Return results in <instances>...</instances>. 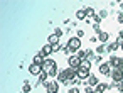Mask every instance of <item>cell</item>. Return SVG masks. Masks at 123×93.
Masks as SVG:
<instances>
[{
    "label": "cell",
    "instance_id": "1",
    "mask_svg": "<svg viewBox=\"0 0 123 93\" xmlns=\"http://www.w3.org/2000/svg\"><path fill=\"white\" fill-rule=\"evenodd\" d=\"M42 71H44V73H46L49 78L57 76V74H59V71H57V63H56L54 59L47 58V59H46V63L42 64Z\"/></svg>",
    "mask_w": 123,
    "mask_h": 93
},
{
    "label": "cell",
    "instance_id": "2",
    "mask_svg": "<svg viewBox=\"0 0 123 93\" xmlns=\"http://www.w3.org/2000/svg\"><path fill=\"white\" fill-rule=\"evenodd\" d=\"M68 47L71 49V53H78L81 49V39L79 37H71L68 41Z\"/></svg>",
    "mask_w": 123,
    "mask_h": 93
},
{
    "label": "cell",
    "instance_id": "3",
    "mask_svg": "<svg viewBox=\"0 0 123 93\" xmlns=\"http://www.w3.org/2000/svg\"><path fill=\"white\" fill-rule=\"evenodd\" d=\"M68 66L73 68V69H78V68L81 66V59H79L76 54H71V56L68 58Z\"/></svg>",
    "mask_w": 123,
    "mask_h": 93
},
{
    "label": "cell",
    "instance_id": "4",
    "mask_svg": "<svg viewBox=\"0 0 123 93\" xmlns=\"http://www.w3.org/2000/svg\"><path fill=\"white\" fill-rule=\"evenodd\" d=\"M44 86H46V91L47 93H57L59 91V83L57 81H51L49 80V81L44 83Z\"/></svg>",
    "mask_w": 123,
    "mask_h": 93
},
{
    "label": "cell",
    "instance_id": "5",
    "mask_svg": "<svg viewBox=\"0 0 123 93\" xmlns=\"http://www.w3.org/2000/svg\"><path fill=\"white\" fill-rule=\"evenodd\" d=\"M111 80H113L115 83H121V81H123V71H120L118 68L111 69Z\"/></svg>",
    "mask_w": 123,
    "mask_h": 93
},
{
    "label": "cell",
    "instance_id": "6",
    "mask_svg": "<svg viewBox=\"0 0 123 93\" xmlns=\"http://www.w3.org/2000/svg\"><path fill=\"white\" fill-rule=\"evenodd\" d=\"M110 66H111V69H115V68H120V63H121V58H118V56H115V54H111L110 56V59L106 61Z\"/></svg>",
    "mask_w": 123,
    "mask_h": 93
},
{
    "label": "cell",
    "instance_id": "7",
    "mask_svg": "<svg viewBox=\"0 0 123 93\" xmlns=\"http://www.w3.org/2000/svg\"><path fill=\"white\" fill-rule=\"evenodd\" d=\"M29 73H31L32 76H36V78H37V76L42 73V66H39V64H34V63H32V64L29 66Z\"/></svg>",
    "mask_w": 123,
    "mask_h": 93
},
{
    "label": "cell",
    "instance_id": "8",
    "mask_svg": "<svg viewBox=\"0 0 123 93\" xmlns=\"http://www.w3.org/2000/svg\"><path fill=\"white\" fill-rule=\"evenodd\" d=\"M99 73H101L103 76H111V66H110L108 63L99 64Z\"/></svg>",
    "mask_w": 123,
    "mask_h": 93
},
{
    "label": "cell",
    "instance_id": "9",
    "mask_svg": "<svg viewBox=\"0 0 123 93\" xmlns=\"http://www.w3.org/2000/svg\"><path fill=\"white\" fill-rule=\"evenodd\" d=\"M52 53H54V51H52V46H51V44H46V46H42V49H41V54H42L44 58H49Z\"/></svg>",
    "mask_w": 123,
    "mask_h": 93
},
{
    "label": "cell",
    "instance_id": "10",
    "mask_svg": "<svg viewBox=\"0 0 123 93\" xmlns=\"http://www.w3.org/2000/svg\"><path fill=\"white\" fill-rule=\"evenodd\" d=\"M59 39H61V37H59L57 34H54V32H52V34H49V37H47V44L56 46V44H59Z\"/></svg>",
    "mask_w": 123,
    "mask_h": 93
},
{
    "label": "cell",
    "instance_id": "11",
    "mask_svg": "<svg viewBox=\"0 0 123 93\" xmlns=\"http://www.w3.org/2000/svg\"><path fill=\"white\" fill-rule=\"evenodd\" d=\"M89 76H91V71H86V69H78V78H79L81 81H86Z\"/></svg>",
    "mask_w": 123,
    "mask_h": 93
},
{
    "label": "cell",
    "instance_id": "12",
    "mask_svg": "<svg viewBox=\"0 0 123 93\" xmlns=\"http://www.w3.org/2000/svg\"><path fill=\"white\" fill-rule=\"evenodd\" d=\"M46 59H47V58H44V56L39 53V54H36V56H34V64H39V66H42V64L46 63Z\"/></svg>",
    "mask_w": 123,
    "mask_h": 93
},
{
    "label": "cell",
    "instance_id": "13",
    "mask_svg": "<svg viewBox=\"0 0 123 93\" xmlns=\"http://www.w3.org/2000/svg\"><path fill=\"white\" fill-rule=\"evenodd\" d=\"M86 83H88V86H93V88H96L99 81H98V78H96L94 74H91V76H89V78L86 80Z\"/></svg>",
    "mask_w": 123,
    "mask_h": 93
},
{
    "label": "cell",
    "instance_id": "14",
    "mask_svg": "<svg viewBox=\"0 0 123 93\" xmlns=\"http://www.w3.org/2000/svg\"><path fill=\"white\" fill-rule=\"evenodd\" d=\"M108 37H110V36H108V32H105V31H101V32L98 34V41H99L101 44H106V42H108Z\"/></svg>",
    "mask_w": 123,
    "mask_h": 93
},
{
    "label": "cell",
    "instance_id": "15",
    "mask_svg": "<svg viewBox=\"0 0 123 93\" xmlns=\"http://www.w3.org/2000/svg\"><path fill=\"white\" fill-rule=\"evenodd\" d=\"M76 19H78V20H86V19H88L86 10H84V9H83V10H78V12H76Z\"/></svg>",
    "mask_w": 123,
    "mask_h": 93
},
{
    "label": "cell",
    "instance_id": "16",
    "mask_svg": "<svg viewBox=\"0 0 123 93\" xmlns=\"http://www.w3.org/2000/svg\"><path fill=\"white\" fill-rule=\"evenodd\" d=\"M120 47H121V46H120V44L115 41V42H111V44H108V46H106V51H110V53H115V51H116V49H120Z\"/></svg>",
    "mask_w": 123,
    "mask_h": 93
},
{
    "label": "cell",
    "instance_id": "17",
    "mask_svg": "<svg viewBox=\"0 0 123 93\" xmlns=\"http://www.w3.org/2000/svg\"><path fill=\"white\" fill-rule=\"evenodd\" d=\"M78 69H86V71H91V61H81V66L78 68Z\"/></svg>",
    "mask_w": 123,
    "mask_h": 93
},
{
    "label": "cell",
    "instance_id": "18",
    "mask_svg": "<svg viewBox=\"0 0 123 93\" xmlns=\"http://www.w3.org/2000/svg\"><path fill=\"white\" fill-rule=\"evenodd\" d=\"M46 81H49V76H47V74H46V73L42 71V73H41V74L37 76V83H41V85H44Z\"/></svg>",
    "mask_w": 123,
    "mask_h": 93
},
{
    "label": "cell",
    "instance_id": "19",
    "mask_svg": "<svg viewBox=\"0 0 123 93\" xmlns=\"http://www.w3.org/2000/svg\"><path fill=\"white\" fill-rule=\"evenodd\" d=\"M96 88H98L99 91H103V93H105L106 90H110V85H108V83H98V86H96Z\"/></svg>",
    "mask_w": 123,
    "mask_h": 93
},
{
    "label": "cell",
    "instance_id": "20",
    "mask_svg": "<svg viewBox=\"0 0 123 93\" xmlns=\"http://www.w3.org/2000/svg\"><path fill=\"white\" fill-rule=\"evenodd\" d=\"M31 90H32V85H31L29 81H25V83H24V86H22V91H24V93H29Z\"/></svg>",
    "mask_w": 123,
    "mask_h": 93
},
{
    "label": "cell",
    "instance_id": "21",
    "mask_svg": "<svg viewBox=\"0 0 123 93\" xmlns=\"http://www.w3.org/2000/svg\"><path fill=\"white\" fill-rule=\"evenodd\" d=\"M105 51H106V44H101V46H98V47H96V53H98V56H101Z\"/></svg>",
    "mask_w": 123,
    "mask_h": 93
},
{
    "label": "cell",
    "instance_id": "22",
    "mask_svg": "<svg viewBox=\"0 0 123 93\" xmlns=\"http://www.w3.org/2000/svg\"><path fill=\"white\" fill-rule=\"evenodd\" d=\"M96 56H94V53L91 51V49H88L86 51V61H91V59H94Z\"/></svg>",
    "mask_w": 123,
    "mask_h": 93
},
{
    "label": "cell",
    "instance_id": "23",
    "mask_svg": "<svg viewBox=\"0 0 123 93\" xmlns=\"http://www.w3.org/2000/svg\"><path fill=\"white\" fill-rule=\"evenodd\" d=\"M76 56H78V58H79L81 61H84V59H86V51H83V49H79Z\"/></svg>",
    "mask_w": 123,
    "mask_h": 93
},
{
    "label": "cell",
    "instance_id": "24",
    "mask_svg": "<svg viewBox=\"0 0 123 93\" xmlns=\"http://www.w3.org/2000/svg\"><path fill=\"white\" fill-rule=\"evenodd\" d=\"M84 10H86V14H88L89 17H94V15H96V14H94V9H93V7H86Z\"/></svg>",
    "mask_w": 123,
    "mask_h": 93
},
{
    "label": "cell",
    "instance_id": "25",
    "mask_svg": "<svg viewBox=\"0 0 123 93\" xmlns=\"http://www.w3.org/2000/svg\"><path fill=\"white\" fill-rule=\"evenodd\" d=\"M98 15H99V19L103 20V19H106V17H108V12L103 9V10H99V14H98Z\"/></svg>",
    "mask_w": 123,
    "mask_h": 93
},
{
    "label": "cell",
    "instance_id": "26",
    "mask_svg": "<svg viewBox=\"0 0 123 93\" xmlns=\"http://www.w3.org/2000/svg\"><path fill=\"white\" fill-rule=\"evenodd\" d=\"M93 31H94L96 34H99V32H101V27H99V24H93Z\"/></svg>",
    "mask_w": 123,
    "mask_h": 93
},
{
    "label": "cell",
    "instance_id": "27",
    "mask_svg": "<svg viewBox=\"0 0 123 93\" xmlns=\"http://www.w3.org/2000/svg\"><path fill=\"white\" fill-rule=\"evenodd\" d=\"M52 51L54 53H59V51H62V46L61 44H56V46H52Z\"/></svg>",
    "mask_w": 123,
    "mask_h": 93
},
{
    "label": "cell",
    "instance_id": "28",
    "mask_svg": "<svg viewBox=\"0 0 123 93\" xmlns=\"http://www.w3.org/2000/svg\"><path fill=\"white\" fill-rule=\"evenodd\" d=\"M62 53H64V54H71V49L68 47V44H66V46H62Z\"/></svg>",
    "mask_w": 123,
    "mask_h": 93
},
{
    "label": "cell",
    "instance_id": "29",
    "mask_svg": "<svg viewBox=\"0 0 123 93\" xmlns=\"http://www.w3.org/2000/svg\"><path fill=\"white\" fill-rule=\"evenodd\" d=\"M54 34H57V36L61 37V36H62L64 32H62V29H59V27H57V29H54Z\"/></svg>",
    "mask_w": 123,
    "mask_h": 93
},
{
    "label": "cell",
    "instance_id": "30",
    "mask_svg": "<svg viewBox=\"0 0 123 93\" xmlns=\"http://www.w3.org/2000/svg\"><path fill=\"white\" fill-rule=\"evenodd\" d=\"M94 63H98V64H103V58H101V56H96V58H94Z\"/></svg>",
    "mask_w": 123,
    "mask_h": 93
},
{
    "label": "cell",
    "instance_id": "31",
    "mask_svg": "<svg viewBox=\"0 0 123 93\" xmlns=\"http://www.w3.org/2000/svg\"><path fill=\"white\" fill-rule=\"evenodd\" d=\"M116 20H118V24H123V14H118L116 15Z\"/></svg>",
    "mask_w": 123,
    "mask_h": 93
},
{
    "label": "cell",
    "instance_id": "32",
    "mask_svg": "<svg viewBox=\"0 0 123 93\" xmlns=\"http://www.w3.org/2000/svg\"><path fill=\"white\" fill-rule=\"evenodd\" d=\"M69 93H79V88L78 86H73V88H69Z\"/></svg>",
    "mask_w": 123,
    "mask_h": 93
},
{
    "label": "cell",
    "instance_id": "33",
    "mask_svg": "<svg viewBox=\"0 0 123 93\" xmlns=\"http://www.w3.org/2000/svg\"><path fill=\"white\" fill-rule=\"evenodd\" d=\"M84 91H86V93H93V91H94V88H93V86H86V88H84Z\"/></svg>",
    "mask_w": 123,
    "mask_h": 93
},
{
    "label": "cell",
    "instance_id": "34",
    "mask_svg": "<svg viewBox=\"0 0 123 93\" xmlns=\"http://www.w3.org/2000/svg\"><path fill=\"white\" fill-rule=\"evenodd\" d=\"M83 36H84V31H83V29H79V31H78V36H76V37H79V39H81Z\"/></svg>",
    "mask_w": 123,
    "mask_h": 93
},
{
    "label": "cell",
    "instance_id": "35",
    "mask_svg": "<svg viewBox=\"0 0 123 93\" xmlns=\"http://www.w3.org/2000/svg\"><path fill=\"white\" fill-rule=\"evenodd\" d=\"M96 41H98V36H91L89 37V42H96Z\"/></svg>",
    "mask_w": 123,
    "mask_h": 93
},
{
    "label": "cell",
    "instance_id": "36",
    "mask_svg": "<svg viewBox=\"0 0 123 93\" xmlns=\"http://www.w3.org/2000/svg\"><path fill=\"white\" fill-rule=\"evenodd\" d=\"M116 88H118V91H121V93H123V81H121V83H118V86H116Z\"/></svg>",
    "mask_w": 123,
    "mask_h": 93
},
{
    "label": "cell",
    "instance_id": "37",
    "mask_svg": "<svg viewBox=\"0 0 123 93\" xmlns=\"http://www.w3.org/2000/svg\"><path fill=\"white\" fill-rule=\"evenodd\" d=\"M120 71H123V58H121V63H120V68H118Z\"/></svg>",
    "mask_w": 123,
    "mask_h": 93
},
{
    "label": "cell",
    "instance_id": "38",
    "mask_svg": "<svg viewBox=\"0 0 123 93\" xmlns=\"http://www.w3.org/2000/svg\"><path fill=\"white\" fill-rule=\"evenodd\" d=\"M93 93H103V91H99L98 88H94V91H93Z\"/></svg>",
    "mask_w": 123,
    "mask_h": 93
},
{
    "label": "cell",
    "instance_id": "39",
    "mask_svg": "<svg viewBox=\"0 0 123 93\" xmlns=\"http://www.w3.org/2000/svg\"><path fill=\"white\" fill-rule=\"evenodd\" d=\"M118 5H120V9H123V2H120V4H118Z\"/></svg>",
    "mask_w": 123,
    "mask_h": 93
},
{
    "label": "cell",
    "instance_id": "40",
    "mask_svg": "<svg viewBox=\"0 0 123 93\" xmlns=\"http://www.w3.org/2000/svg\"><path fill=\"white\" fill-rule=\"evenodd\" d=\"M120 49H121V51H123V44H121V47H120Z\"/></svg>",
    "mask_w": 123,
    "mask_h": 93
}]
</instances>
